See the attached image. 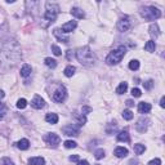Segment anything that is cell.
<instances>
[{
    "mask_svg": "<svg viewBox=\"0 0 165 165\" xmlns=\"http://www.w3.org/2000/svg\"><path fill=\"white\" fill-rule=\"evenodd\" d=\"M22 58L21 46L16 40H9L3 45L0 52V68L3 71H8L16 67Z\"/></svg>",
    "mask_w": 165,
    "mask_h": 165,
    "instance_id": "6da1fadb",
    "label": "cell"
},
{
    "mask_svg": "<svg viewBox=\"0 0 165 165\" xmlns=\"http://www.w3.org/2000/svg\"><path fill=\"white\" fill-rule=\"evenodd\" d=\"M76 58L84 66H93L95 62V54L93 53L89 46L79 48L76 50Z\"/></svg>",
    "mask_w": 165,
    "mask_h": 165,
    "instance_id": "7a4b0ae2",
    "label": "cell"
},
{
    "mask_svg": "<svg viewBox=\"0 0 165 165\" xmlns=\"http://www.w3.org/2000/svg\"><path fill=\"white\" fill-rule=\"evenodd\" d=\"M125 54H127V48L124 45H120L119 48H116V49L110 52V54L106 57V63L108 66L118 64L119 62H121V59L125 57Z\"/></svg>",
    "mask_w": 165,
    "mask_h": 165,
    "instance_id": "3957f363",
    "label": "cell"
},
{
    "mask_svg": "<svg viewBox=\"0 0 165 165\" xmlns=\"http://www.w3.org/2000/svg\"><path fill=\"white\" fill-rule=\"evenodd\" d=\"M45 8H46V10H45V14H44V21L48 22L46 25H49L52 22H54L56 18H57V16L59 13V7L57 5V4H54V3L48 2L45 4Z\"/></svg>",
    "mask_w": 165,
    "mask_h": 165,
    "instance_id": "277c9868",
    "label": "cell"
},
{
    "mask_svg": "<svg viewBox=\"0 0 165 165\" xmlns=\"http://www.w3.org/2000/svg\"><path fill=\"white\" fill-rule=\"evenodd\" d=\"M141 16L147 21H155L161 17V12H160L156 7H142L141 8Z\"/></svg>",
    "mask_w": 165,
    "mask_h": 165,
    "instance_id": "5b68a950",
    "label": "cell"
},
{
    "mask_svg": "<svg viewBox=\"0 0 165 165\" xmlns=\"http://www.w3.org/2000/svg\"><path fill=\"white\" fill-rule=\"evenodd\" d=\"M67 98V90L63 85H59L57 90L53 93V101L57 102V103H62L64 99Z\"/></svg>",
    "mask_w": 165,
    "mask_h": 165,
    "instance_id": "8992f818",
    "label": "cell"
},
{
    "mask_svg": "<svg viewBox=\"0 0 165 165\" xmlns=\"http://www.w3.org/2000/svg\"><path fill=\"white\" fill-rule=\"evenodd\" d=\"M130 27H132V21H130V18L128 16L121 17V18L118 21V30L119 31L125 32V31H128Z\"/></svg>",
    "mask_w": 165,
    "mask_h": 165,
    "instance_id": "52a82bcc",
    "label": "cell"
},
{
    "mask_svg": "<svg viewBox=\"0 0 165 165\" xmlns=\"http://www.w3.org/2000/svg\"><path fill=\"white\" fill-rule=\"evenodd\" d=\"M62 133L67 137H77L80 132H79V128H77L76 125L68 124V125H66V127L62 128Z\"/></svg>",
    "mask_w": 165,
    "mask_h": 165,
    "instance_id": "ba28073f",
    "label": "cell"
},
{
    "mask_svg": "<svg viewBox=\"0 0 165 165\" xmlns=\"http://www.w3.org/2000/svg\"><path fill=\"white\" fill-rule=\"evenodd\" d=\"M44 141L48 143V145H50L53 147H57L61 143V138H59L58 134H56V133H48L44 137Z\"/></svg>",
    "mask_w": 165,
    "mask_h": 165,
    "instance_id": "9c48e42d",
    "label": "cell"
},
{
    "mask_svg": "<svg viewBox=\"0 0 165 165\" xmlns=\"http://www.w3.org/2000/svg\"><path fill=\"white\" fill-rule=\"evenodd\" d=\"M148 124H150V120H148V119L141 118L140 120L137 121V124H136V129H137L140 133H145L146 130H147V128H148Z\"/></svg>",
    "mask_w": 165,
    "mask_h": 165,
    "instance_id": "30bf717a",
    "label": "cell"
},
{
    "mask_svg": "<svg viewBox=\"0 0 165 165\" xmlns=\"http://www.w3.org/2000/svg\"><path fill=\"white\" fill-rule=\"evenodd\" d=\"M31 106L34 108H36V110H40V108H43L45 106V101L43 99L40 95H34V98H32V101H31Z\"/></svg>",
    "mask_w": 165,
    "mask_h": 165,
    "instance_id": "8fae6325",
    "label": "cell"
},
{
    "mask_svg": "<svg viewBox=\"0 0 165 165\" xmlns=\"http://www.w3.org/2000/svg\"><path fill=\"white\" fill-rule=\"evenodd\" d=\"M76 26H77L76 21H70V22L62 25V32H66V34L71 32V31H74V30L76 28Z\"/></svg>",
    "mask_w": 165,
    "mask_h": 165,
    "instance_id": "7c38bea8",
    "label": "cell"
},
{
    "mask_svg": "<svg viewBox=\"0 0 165 165\" xmlns=\"http://www.w3.org/2000/svg\"><path fill=\"white\" fill-rule=\"evenodd\" d=\"M114 155L119 159H123L125 156H128V150L125 148V147H116L114 151Z\"/></svg>",
    "mask_w": 165,
    "mask_h": 165,
    "instance_id": "4fadbf2b",
    "label": "cell"
},
{
    "mask_svg": "<svg viewBox=\"0 0 165 165\" xmlns=\"http://www.w3.org/2000/svg\"><path fill=\"white\" fill-rule=\"evenodd\" d=\"M138 111H140V114H147L151 111V105L147 102H140L138 103Z\"/></svg>",
    "mask_w": 165,
    "mask_h": 165,
    "instance_id": "5bb4252c",
    "label": "cell"
},
{
    "mask_svg": "<svg viewBox=\"0 0 165 165\" xmlns=\"http://www.w3.org/2000/svg\"><path fill=\"white\" fill-rule=\"evenodd\" d=\"M118 141L119 142H129L130 141V137H129V132L127 129L121 130V132H119L118 134Z\"/></svg>",
    "mask_w": 165,
    "mask_h": 165,
    "instance_id": "9a60e30c",
    "label": "cell"
},
{
    "mask_svg": "<svg viewBox=\"0 0 165 165\" xmlns=\"http://www.w3.org/2000/svg\"><path fill=\"white\" fill-rule=\"evenodd\" d=\"M28 164L30 165H45V160L44 158L36 156V158H30L28 159Z\"/></svg>",
    "mask_w": 165,
    "mask_h": 165,
    "instance_id": "2e32d148",
    "label": "cell"
},
{
    "mask_svg": "<svg viewBox=\"0 0 165 165\" xmlns=\"http://www.w3.org/2000/svg\"><path fill=\"white\" fill-rule=\"evenodd\" d=\"M71 14L74 17H76V18H79V20H82L85 17L84 10L80 9V8H72V9H71Z\"/></svg>",
    "mask_w": 165,
    "mask_h": 165,
    "instance_id": "e0dca14e",
    "label": "cell"
},
{
    "mask_svg": "<svg viewBox=\"0 0 165 165\" xmlns=\"http://www.w3.org/2000/svg\"><path fill=\"white\" fill-rule=\"evenodd\" d=\"M53 34H54V36L57 38L59 41H63V43H68V38H67L66 35H63V32H61V30H59V28H56L54 31H53Z\"/></svg>",
    "mask_w": 165,
    "mask_h": 165,
    "instance_id": "ac0fdd59",
    "label": "cell"
},
{
    "mask_svg": "<svg viewBox=\"0 0 165 165\" xmlns=\"http://www.w3.org/2000/svg\"><path fill=\"white\" fill-rule=\"evenodd\" d=\"M31 71H32L31 66L26 63V64H23V66H22V68H21V76H22V77H27V76L31 75Z\"/></svg>",
    "mask_w": 165,
    "mask_h": 165,
    "instance_id": "d6986e66",
    "label": "cell"
},
{
    "mask_svg": "<svg viewBox=\"0 0 165 165\" xmlns=\"http://www.w3.org/2000/svg\"><path fill=\"white\" fill-rule=\"evenodd\" d=\"M150 35L154 36V38H158L160 35V30H159V26L156 23L150 25Z\"/></svg>",
    "mask_w": 165,
    "mask_h": 165,
    "instance_id": "ffe728a7",
    "label": "cell"
},
{
    "mask_svg": "<svg viewBox=\"0 0 165 165\" xmlns=\"http://www.w3.org/2000/svg\"><path fill=\"white\" fill-rule=\"evenodd\" d=\"M45 120H46V123H49V124H57L58 123V115L57 114H46Z\"/></svg>",
    "mask_w": 165,
    "mask_h": 165,
    "instance_id": "44dd1931",
    "label": "cell"
},
{
    "mask_svg": "<svg viewBox=\"0 0 165 165\" xmlns=\"http://www.w3.org/2000/svg\"><path fill=\"white\" fill-rule=\"evenodd\" d=\"M17 147H18L20 150H27L30 147V141L26 140V138H23V140H21L17 142Z\"/></svg>",
    "mask_w": 165,
    "mask_h": 165,
    "instance_id": "7402d4cb",
    "label": "cell"
},
{
    "mask_svg": "<svg viewBox=\"0 0 165 165\" xmlns=\"http://www.w3.org/2000/svg\"><path fill=\"white\" fill-rule=\"evenodd\" d=\"M145 49L147 50V52H150V53H152V52H155V49H156V45H155V41L154 40H148L145 44Z\"/></svg>",
    "mask_w": 165,
    "mask_h": 165,
    "instance_id": "603a6c76",
    "label": "cell"
},
{
    "mask_svg": "<svg viewBox=\"0 0 165 165\" xmlns=\"http://www.w3.org/2000/svg\"><path fill=\"white\" fill-rule=\"evenodd\" d=\"M44 63L46 64L48 67H50V68H56V67H57V61L53 59V58H50V57H46L44 59Z\"/></svg>",
    "mask_w": 165,
    "mask_h": 165,
    "instance_id": "cb8c5ba5",
    "label": "cell"
},
{
    "mask_svg": "<svg viewBox=\"0 0 165 165\" xmlns=\"http://www.w3.org/2000/svg\"><path fill=\"white\" fill-rule=\"evenodd\" d=\"M127 89H128V82H120V85L116 88V93L118 94H124L125 92H127Z\"/></svg>",
    "mask_w": 165,
    "mask_h": 165,
    "instance_id": "d4e9b609",
    "label": "cell"
},
{
    "mask_svg": "<svg viewBox=\"0 0 165 165\" xmlns=\"http://www.w3.org/2000/svg\"><path fill=\"white\" fill-rule=\"evenodd\" d=\"M75 71H76V68H75V66H67L66 68H64V71H63V74H64V76H67V77H71L74 74H75Z\"/></svg>",
    "mask_w": 165,
    "mask_h": 165,
    "instance_id": "484cf974",
    "label": "cell"
},
{
    "mask_svg": "<svg viewBox=\"0 0 165 165\" xmlns=\"http://www.w3.org/2000/svg\"><path fill=\"white\" fill-rule=\"evenodd\" d=\"M145 151H146V146L145 145H141V143L134 145V152H136L137 155H142Z\"/></svg>",
    "mask_w": 165,
    "mask_h": 165,
    "instance_id": "4316f807",
    "label": "cell"
},
{
    "mask_svg": "<svg viewBox=\"0 0 165 165\" xmlns=\"http://www.w3.org/2000/svg\"><path fill=\"white\" fill-rule=\"evenodd\" d=\"M129 68H130L132 71H137L138 68H140V62H138L137 59H132V61L129 62Z\"/></svg>",
    "mask_w": 165,
    "mask_h": 165,
    "instance_id": "83f0119b",
    "label": "cell"
},
{
    "mask_svg": "<svg viewBox=\"0 0 165 165\" xmlns=\"http://www.w3.org/2000/svg\"><path fill=\"white\" fill-rule=\"evenodd\" d=\"M75 119H76V121H77V124H79V125H84L86 123V118H85V115H82V114L75 115Z\"/></svg>",
    "mask_w": 165,
    "mask_h": 165,
    "instance_id": "f1b7e54d",
    "label": "cell"
},
{
    "mask_svg": "<svg viewBox=\"0 0 165 165\" xmlns=\"http://www.w3.org/2000/svg\"><path fill=\"white\" fill-rule=\"evenodd\" d=\"M94 158L97 159V160H101V159H103L105 158V150L103 148H99V150H97L94 152Z\"/></svg>",
    "mask_w": 165,
    "mask_h": 165,
    "instance_id": "f546056e",
    "label": "cell"
},
{
    "mask_svg": "<svg viewBox=\"0 0 165 165\" xmlns=\"http://www.w3.org/2000/svg\"><path fill=\"white\" fill-rule=\"evenodd\" d=\"M123 118L125 120H132L133 119V112L130 110H124L123 111Z\"/></svg>",
    "mask_w": 165,
    "mask_h": 165,
    "instance_id": "4dcf8cb0",
    "label": "cell"
},
{
    "mask_svg": "<svg viewBox=\"0 0 165 165\" xmlns=\"http://www.w3.org/2000/svg\"><path fill=\"white\" fill-rule=\"evenodd\" d=\"M26 106H27V101H26L25 98H20L18 101H17V107L21 108V110H22V108H25Z\"/></svg>",
    "mask_w": 165,
    "mask_h": 165,
    "instance_id": "1f68e13d",
    "label": "cell"
},
{
    "mask_svg": "<svg viewBox=\"0 0 165 165\" xmlns=\"http://www.w3.org/2000/svg\"><path fill=\"white\" fill-rule=\"evenodd\" d=\"M143 86H145V89L146 90H151L152 89V86H154V80H147L143 82Z\"/></svg>",
    "mask_w": 165,
    "mask_h": 165,
    "instance_id": "d6a6232c",
    "label": "cell"
},
{
    "mask_svg": "<svg viewBox=\"0 0 165 165\" xmlns=\"http://www.w3.org/2000/svg\"><path fill=\"white\" fill-rule=\"evenodd\" d=\"M5 112H7V107L3 102H0V119H3L5 116Z\"/></svg>",
    "mask_w": 165,
    "mask_h": 165,
    "instance_id": "836d02e7",
    "label": "cell"
},
{
    "mask_svg": "<svg viewBox=\"0 0 165 165\" xmlns=\"http://www.w3.org/2000/svg\"><path fill=\"white\" fill-rule=\"evenodd\" d=\"M64 145V147H66V148H75V147L77 146L76 145V142H74V141H66L63 143Z\"/></svg>",
    "mask_w": 165,
    "mask_h": 165,
    "instance_id": "e575fe53",
    "label": "cell"
},
{
    "mask_svg": "<svg viewBox=\"0 0 165 165\" xmlns=\"http://www.w3.org/2000/svg\"><path fill=\"white\" fill-rule=\"evenodd\" d=\"M0 165H14V163L9 158H3L2 161H0Z\"/></svg>",
    "mask_w": 165,
    "mask_h": 165,
    "instance_id": "d590c367",
    "label": "cell"
},
{
    "mask_svg": "<svg viewBox=\"0 0 165 165\" xmlns=\"http://www.w3.org/2000/svg\"><path fill=\"white\" fill-rule=\"evenodd\" d=\"M52 52H53V54H54V56H61V54H62V52H61L59 46H57L56 44L52 45Z\"/></svg>",
    "mask_w": 165,
    "mask_h": 165,
    "instance_id": "8d00e7d4",
    "label": "cell"
},
{
    "mask_svg": "<svg viewBox=\"0 0 165 165\" xmlns=\"http://www.w3.org/2000/svg\"><path fill=\"white\" fill-rule=\"evenodd\" d=\"M141 90L140 89H138V88H133L132 89V95H133V97H141Z\"/></svg>",
    "mask_w": 165,
    "mask_h": 165,
    "instance_id": "74e56055",
    "label": "cell"
},
{
    "mask_svg": "<svg viewBox=\"0 0 165 165\" xmlns=\"http://www.w3.org/2000/svg\"><path fill=\"white\" fill-rule=\"evenodd\" d=\"M148 165H161V160H160L159 158H156L154 160H151V161L148 163Z\"/></svg>",
    "mask_w": 165,
    "mask_h": 165,
    "instance_id": "f35d334b",
    "label": "cell"
},
{
    "mask_svg": "<svg viewBox=\"0 0 165 165\" xmlns=\"http://www.w3.org/2000/svg\"><path fill=\"white\" fill-rule=\"evenodd\" d=\"M90 111H92V108L88 107V106H84V107L81 108V114H82V115H86V114H88V112H90Z\"/></svg>",
    "mask_w": 165,
    "mask_h": 165,
    "instance_id": "ab89813d",
    "label": "cell"
},
{
    "mask_svg": "<svg viewBox=\"0 0 165 165\" xmlns=\"http://www.w3.org/2000/svg\"><path fill=\"white\" fill-rule=\"evenodd\" d=\"M70 161L77 163V161H79V156H77V155H71V156H70Z\"/></svg>",
    "mask_w": 165,
    "mask_h": 165,
    "instance_id": "60d3db41",
    "label": "cell"
},
{
    "mask_svg": "<svg viewBox=\"0 0 165 165\" xmlns=\"http://www.w3.org/2000/svg\"><path fill=\"white\" fill-rule=\"evenodd\" d=\"M77 165H89V163L86 161V160H79V161H77Z\"/></svg>",
    "mask_w": 165,
    "mask_h": 165,
    "instance_id": "b9f144b4",
    "label": "cell"
},
{
    "mask_svg": "<svg viewBox=\"0 0 165 165\" xmlns=\"http://www.w3.org/2000/svg\"><path fill=\"white\" fill-rule=\"evenodd\" d=\"M127 106L128 107H133L134 106V102L132 101V99H128V101H127Z\"/></svg>",
    "mask_w": 165,
    "mask_h": 165,
    "instance_id": "7bdbcfd3",
    "label": "cell"
},
{
    "mask_svg": "<svg viewBox=\"0 0 165 165\" xmlns=\"http://www.w3.org/2000/svg\"><path fill=\"white\" fill-rule=\"evenodd\" d=\"M160 106L165 107V97H161V99H160Z\"/></svg>",
    "mask_w": 165,
    "mask_h": 165,
    "instance_id": "ee69618b",
    "label": "cell"
},
{
    "mask_svg": "<svg viewBox=\"0 0 165 165\" xmlns=\"http://www.w3.org/2000/svg\"><path fill=\"white\" fill-rule=\"evenodd\" d=\"M138 164V160H130L129 161V165H137Z\"/></svg>",
    "mask_w": 165,
    "mask_h": 165,
    "instance_id": "f6af8a7d",
    "label": "cell"
},
{
    "mask_svg": "<svg viewBox=\"0 0 165 165\" xmlns=\"http://www.w3.org/2000/svg\"><path fill=\"white\" fill-rule=\"evenodd\" d=\"M4 95H5V94H4V92H3V90H0V99L4 98Z\"/></svg>",
    "mask_w": 165,
    "mask_h": 165,
    "instance_id": "bcb514c9",
    "label": "cell"
},
{
    "mask_svg": "<svg viewBox=\"0 0 165 165\" xmlns=\"http://www.w3.org/2000/svg\"><path fill=\"white\" fill-rule=\"evenodd\" d=\"M97 165H99V164H97Z\"/></svg>",
    "mask_w": 165,
    "mask_h": 165,
    "instance_id": "7dc6e473",
    "label": "cell"
}]
</instances>
